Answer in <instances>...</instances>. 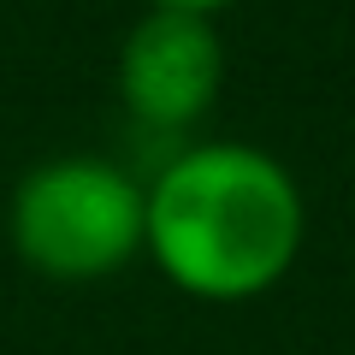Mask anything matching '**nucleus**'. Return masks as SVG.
I'll return each instance as SVG.
<instances>
[{"label": "nucleus", "instance_id": "1", "mask_svg": "<svg viewBox=\"0 0 355 355\" xmlns=\"http://www.w3.org/2000/svg\"><path fill=\"white\" fill-rule=\"evenodd\" d=\"M302 190L249 142H202L142 190V249L196 302L266 296L302 254Z\"/></svg>", "mask_w": 355, "mask_h": 355}, {"label": "nucleus", "instance_id": "3", "mask_svg": "<svg viewBox=\"0 0 355 355\" xmlns=\"http://www.w3.org/2000/svg\"><path fill=\"white\" fill-rule=\"evenodd\" d=\"M225 83V48L214 36V18L148 6L137 30L119 48V95L130 119L148 130H184L207 119Z\"/></svg>", "mask_w": 355, "mask_h": 355}, {"label": "nucleus", "instance_id": "2", "mask_svg": "<svg viewBox=\"0 0 355 355\" xmlns=\"http://www.w3.org/2000/svg\"><path fill=\"white\" fill-rule=\"evenodd\" d=\"M6 231L30 272L53 284H95L142 249V184L95 154L42 160L18 178Z\"/></svg>", "mask_w": 355, "mask_h": 355}, {"label": "nucleus", "instance_id": "4", "mask_svg": "<svg viewBox=\"0 0 355 355\" xmlns=\"http://www.w3.org/2000/svg\"><path fill=\"white\" fill-rule=\"evenodd\" d=\"M148 6H166V12H202V18H214L219 6H231V0H148Z\"/></svg>", "mask_w": 355, "mask_h": 355}]
</instances>
